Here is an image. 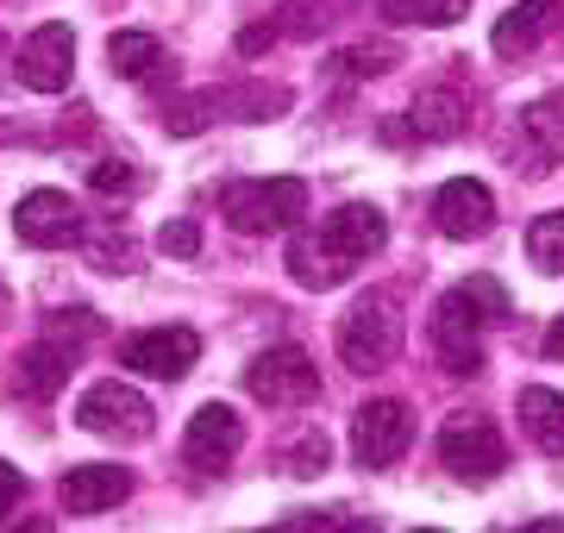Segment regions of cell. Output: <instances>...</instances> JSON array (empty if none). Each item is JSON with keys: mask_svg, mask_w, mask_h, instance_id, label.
<instances>
[{"mask_svg": "<svg viewBox=\"0 0 564 533\" xmlns=\"http://www.w3.org/2000/svg\"><path fill=\"white\" fill-rule=\"evenodd\" d=\"M389 246V220L370 202L333 207L321 226H307L289 239V276L302 289H339L351 270H364Z\"/></svg>", "mask_w": 564, "mask_h": 533, "instance_id": "1", "label": "cell"}, {"mask_svg": "<svg viewBox=\"0 0 564 533\" xmlns=\"http://www.w3.org/2000/svg\"><path fill=\"white\" fill-rule=\"evenodd\" d=\"M514 302H508V289L496 276H464L452 283L433 302V358H440L452 377H484V333L502 327Z\"/></svg>", "mask_w": 564, "mask_h": 533, "instance_id": "2", "label": "cell"}, {"mask_svg": "<svg viewBox=\"0 0 564 533\" xmlns=\"http://www.w3.org/2000/svg\"><path fill=\"white\" fill-rule=\"evenodd\" d=\"M220 214L232 232H289L307 220V183L302 176H239L220 188Z\"/></svg>", "mask_w": 564, "mask_h": 533, "instance_id": "3", "label": "cell"}, {"mask_svg": "<svg viewBox=\"0 0 564 533\" xmlns=\"http://www.w3.org/2000/svg\"><path fill=\"white\" fill-rule=\"evenodd\" d=\"M402 351V308L383 289H364L339 320V358L345 370H383Z\"/></svg>", "mask_w": 564, "mask_h": 533, "instance_id": "4", "label": "cell"}, {"mask_svg": "<svg viewBox=\"0 0 564 533\" xmlns=\"http://www.w3.org/2000/svg\"><path fill=\"white\" fill-rule=\"evenodd\" d=\"M440 465L458 483H496V477L508 471V439L496 421H484V414H452L440 427Z\"/></svg>", "mask_w": 564, "mask_h": 533, "instance_id": "5", "label": "cell"}, {"mask_svg": "<svg viewBox=\"0 0 564 533\" xmlns=\"http://www.w3.org/2000/svg\"><path fill=\"white\" fill-rule=\"evenodd\" d=\"M13 239L32 251H63V246H82L88 239V220H82V207L63 188H32L13 207Z\"/></svg>", "mask_w": 564, "mask_h": 533, "instance_id": "6", "label": "cell"}, {"mask_svg": "<svg viewBox=\"0 0 564 533\" xmlns=\"http://www.w3.org/2000/svg\"><path fill=\"white\" fill-rule=\"evenodd\" d=\"M408 446H414V414L395 395H377L351 414V452H358L364 471H389Z\"/></svg>", "mask_w": 564, "mask_h": 533, "instance_id": "7", "label": "cell"}, {"mask_svg": "<svg viewBox=\"0 0 564 533\" xmlns=\"http://www.w3.org/2000/svg\"><path fill=\"white\" fill-rule=\"evenodd\" d=\"M245 390L258 395L263 409H295V402H307V395L321 390V370H314V358L302 346H270L251 358Z\"/></svg>", "mask_w": 564, "mask_h": 533, "instance_id": "8", "label": "cell"}, {"mask_svg": "<svg viewBox=\"0 0 564 533\" xmlns=\"http://www.w3.org/2000/svg\"><path fill=\"white\" fill-rule=\"evenodd\" d=\"M76 421L88 433H101V439L139 446V439H151V421H158V414H151V402H144L132 383H113V377H107V383H95V390L76 402Z\"/></svg>", "mask_w": 564, "mask_h": 533, "instance_id": "9", "label": "cell"}, {"mask_svg": "<svg viewBox=\"0 0 564 533\" xmlns=\"http://www.w3.org/2000/svg\"><path fill=\"white\" fill-rule=\"evenodd\" d=\"M202 358V333L195 327H144L120 346V365L139 370V377H158V383H182Z\"/></svg>", "mask_w": 564, "mask_h": 533, "instance_id": "10", "label": "cell"}, {"mask_svg": "<svg viewBox=\"0 0 564 533\" xmlns=\"http://www.w3.org/2000/svg\"><path fill=\"white\" fill-rule=\"evenodd\" d=\"M245 446V421L232 402H202V409L188 414V433H182V458L195 465V471H226Z\"/></svg>", "mask_w": 564, "mask_h": 533, "instance_id": "11", "label": "cell"}, {"mask_svg": "<svg viewBox=\"0 0 564 533\" xmlns=\"http://www.w3.org/2000/svg\"><path fill=\"white\" fill-rule=\"evenodd\" d=\"M69 76H76V32L63 20L39 25V32L20 44V83L32 88V95H63Z\"/></svg>", "mask_w": 564, "mask_h": 533, "instance_id": "12", "label": "cell"}, {"mask_svg": "<svg viewBox=\"0 0 564 533\" xmlns=\"http://www.w3.org/2000/svg\"><path fill=\"white\" fill-rule=\"evenodd\" d=\"M433 220H440L445 239H484L489 226H496V195L477 176H452L433 195Z\"/></svg>", "mask_w": 564, "mask_h": 533, "instance_id": "13", "label": "cell"}, {"mask_svg": "<svg viewBox=\"0 0 564 533\" xmlns=\"http://www.w3.org/2000/svg\"><path fill=\"white\" fill-rule=\"evenodd\" d=\"M558 20H564L558 0H514L502 20H496L489 44H496V57H533V51L558 32Z\"/></svg>", "mask_w": 564, "mask_h": 533, "instance_id": "14", "label": "cell"}, {"mask_svg": "<svg viewBox=\"0 0 564 533\" xmlns=\"http://www.w3.org/2000/svg\"><path fill=\"white\" fill-rule=\"evenodd\" d=\"M69 370H76V346H63V339L44 333L39 346H25L20 358H13V390H20L25 402H51Z\"/></svg>", "mask_w": 564, "mask_h": 533, "instance_id": "15", "label": "cell"}, {"mask_svg": "<svg viewBox=\"0 0 564 533\" xmlns=\"http://www.w3.org/2000/svg\"><path fill=\"white\" fill-rule=\"evenodd\" d=\"M126 496H132V471H120V465H76V471H63V509L69 514L120 509Z\"/></svg>", "mask_w": 564, "mask_h": 533, "instance_id": "16", "label": "cell"}, {"mask_svg": "<svg viewBox=\"0 0 564 533\" xmlns=\"http://www.w3.org/2000/svg\"><path fill=\"white\" fill-rule=\"evenodd\" d=\"M558 157H564V95H552V101H533L521 113V164L527 176H545Z\"/></svg>", "mask_w": 564, "mask_h": 533, "instance_id": "17", "label": "cell"}, {"mask_svg": "<svg viewBox=\"0 0 564 533\" xmlns=\"http://www.w3.org/2000/svg\"><path fill=\"white\" fill-rule=\"evenodd\" d=\"M464 120H470V101H464L458 88H421L414 107H408V126H414V139H426V144L458 139Z\"/></svg>", "mask_w": 564, "mask_h": 533, "instance_id": "18", "label": "cell"}, {"mask_svg": "<svg viewBox=\"0 0 564 533\" xmlns=\"http://www.w3.org/2000/svg\"><path fill=\"white\" fill-rule=\"evenodd\" d=\"M521 427L545 458H564V390H545V383L521 390Z\"/></svg>", "mask_w": 564, "mask_h": 533, "instance_id": "19", "label": "cell"}, {"mask_svg": "<svg viewBox=\"0 0 564 533\" xmlns=\"http://www.w3.org/2000/svg\"><path fill=\"white\" fill-rule=\"evenodd\" d=\"M107 69H113L120 83H151L158 69H170V51H163V39H151V32H113V39H107Z\"/></svg>", "mask_w": 564, "mask_h": 533, "instance_id": "20", "label": "cell"}, {"mask_svg": "<svg viewBox=\"0 0 564 533\" xmlns=\"http://www.w3.org/2000/svg\"><path fill=\"white\" fill-rule=\"evenodd\" d=\"M527 264L545 270V276L564 270V207L558 214H540V220L527 226Z\"/></svg>", "mask_w": 564, "mask_h": 533, "instance_id": "21", "label": "cell"}, {"mask_svg": "<svg viewBox=\"0 0 564 533\" xmlns=\"http://www.w3.org/2000/svg\"><path fill=\"white\" fill-rule=\"evenodd\" d=\"M383 13L395 25H433L440 32V25H458L470 13V0H389Z\"/></svg>", "mask_w": 564, "mask_h": 533, "instance_id": "22", "label": "cell"}, {"mask_svg": "<svg viewBox=\"0 0 564 533\" xmlns=\"http://www.w3.org/2000/svg\"><path fill=\"white\" fill-rule=\"evenodd\" d=\"M326 458H333V439H326L321 427H307V433H295V446L282 452V471L289 477H321Z\"/></svg>", "mask_w": 564, "mask_h": 533, "instance_id": "23", "label": "cell"}, {"mask_svg": "<svg viewBox=\"0 0 564 533\" xmlns=\"http://www.w3.org/2000/svg\"><path fill=\"white\" fill-rule=\"evenodd\" d=\"M88 188H95V195H107V202H126V195H139V170L132 164H120V157H101V164L88 170Z\"/></svg>", "mask_w": 564, "mask_h": 533, "instance_id": "24", "label": "cell"}, {"mask_svg": "<svg viewBox=\"0 0 564 533\" xmlns=\"http://www.w3.org/2000/svg\"><path fill=\"white\" fill-rule=\"evenodd\" d=\"M389 63H395V44H358V51H345L333 69H345V76H383Z\"/></svg>", "mask_w": 564, "mask_h": 533, "instance_id": "25", "label": "cell"}, {"mask_svg": "<svg viewBox=\"0 0 564 533\" xmlns=\"http://www.w3.org/2000/svg\"><path fill=\"white\" fill-rule=\"evenodd\" d=\"M158 246L170 251V258H195V251H202V226H195V220H170L158 232Z\"/></svg>", "mask_w": 564, "mask_h": 533, "instance_id": "26", "label": "cell"}, {"mask_svg": "<svg viewBox=\"0 0 564 533\" xmlns=\"http://www.w3.org/2000/svg\"><path fill=\"white\" fill-rule=\"evenodd\" d=\"M302 533H383L370 514H307Z\"/></svg>", "mask_w": 564, "mask_h": 533, "instance_id": "27", "label": "cell"}, {"mask_svg": "<svg viewBox=\"0 0 564 533\" xmlns=\"http://www.w3.org/2000/svg\"><path fill=\"white\" fill-rule=\"evenodd\" d=\"M20 496H25V477L13 471V465H7V458H0V521H7V514L20 509Z\"/></svg>", "mask_w": 564, "mask_h": 533, "instance_id": "28", "label": "cell"}, {"mask_svg": "<svg viewBox=\"0 0 564 533\" xmlns=\"http://www.w3.org/2000/svg\"><path fill=\"white\" fill-rule=\"evenodd\" d=\"M270 44H276V25H245V32H239L245 57H258V51H270Z\"/></svg>", "mask_w": 564, "mask_h": 533, "instance_id": "29", "label": "cell"}, {"mask_svg": "<svg viewBox=\"0 0 564 533\" xmlns=\"http://www.w3.org/2000/svg\"><path fill=\"white\" fill-rule=\"evenodd\" d=\"M508 533H564L558 514H540V521H521V527H508Z\"/></svg>", "mask_w": 564, "mask_h": 533, "instance_id": "30", "label": "cell"}, {"mask_svg": "<svg viewBox=\"0 0 564 533\" xmlns=\"http://www.w3.org/2000/svg\"><path fill=\"white\" fill-rule=\"evenodd\" d=\"M7 533H57V527H51L44 514H25V521H13V527H7Z\"/></svg>", "mask_w": 564, "mask_h": 533, "instance_id": "31", "label": "cell"}, {"mask_svg": "<svg viewBox=\"0 0 564 533\" xmlns=\"http://www.w3.org/2000/svg\"><path fill=\"white\" fill-rule=\"evenodd\" d=\"M545 358H564V320H552V333H545Z\"/></svg>", "mask_w": 564, "mask_h": 533, "instance_id": "32", "label": "cell"}, {"mask_svg": "<svg viewBox=\"0 0 564 533\" xmlns=\"http://www.w3.org/2000/svg\"><path fill=\"white\" fill-rule=\"evenodd\" d=\"M251 533H295V527H251Z\"/></svg>", "mask_w": 564, "mask_h": 533, "instance_id": "33", "label": "cell"}, {"mask_svg": "<svg viewBox=\"0 0 564 533\" xmlns=\"http://www.w3.org/2000/svg\"><path fill=\"white\" fill-rule=\"evenodd\" d=\"M414 533H445V527H414Z\"/></svg>", "mask_w": 564, "mask_h": 533, "instance_id": "34", "label": "cell"}]
</instances>
